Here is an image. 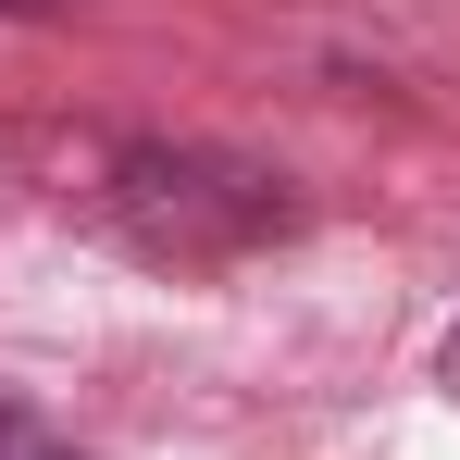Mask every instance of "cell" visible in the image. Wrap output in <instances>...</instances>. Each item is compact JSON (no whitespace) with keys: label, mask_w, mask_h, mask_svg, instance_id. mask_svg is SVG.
Returning a JSON list of instances; mask_svg holds the SVG:
<instances>
[{"label":"cell","mask_w":460,"mask_h":460,"mask_svg":"<svg viewBox=\"0 0 460 460\" xmlns=\"http://www.w3.org/2000/svg\"><path fill=\"white\" fill-rule=\"evenodd\" d=\"M436 385H448V398H460V336H448V361H436Z\"/></svg>","instance_id":"3957f363"},{"label":"cell","mask_w":460,"mask_h":460,"mask_svg":"<svg viewBox=\"0 0 460 460\" xmlns=\"http://www.w3.org/2000/svg\"><path fill=\"white\" fill-rule=\"evenodd\" d=\"M112 225L137 236L150 261H225V249H249V236L287 225V199H274V174L212 162V150H125Z\"/></svg>","instance_id":"6da1fadb"},{"label":"cell","mask_w":460,"mask_h":460,"mask_svg":"<svg viewBox=\"0 0 460 460\" xmlns=\"http://www.w3.org/2000/svg\"><path fill=\"white\" fill-rule=\"evenodd\" d=\"M0 460H75L50 423H25V411H0Z\"/></svg>","instance_id":"7a4b0ae2"}]
</instances>
